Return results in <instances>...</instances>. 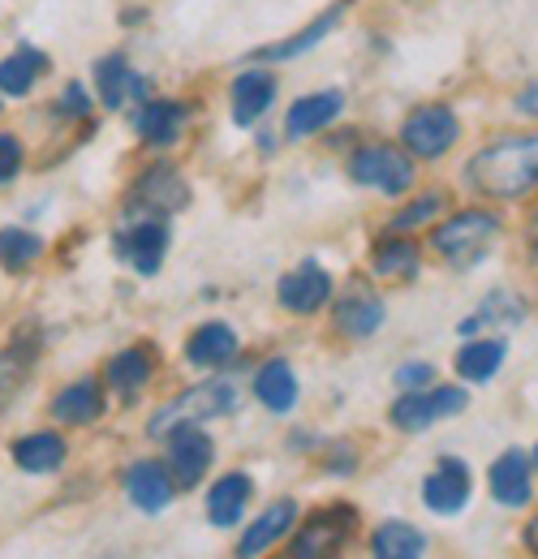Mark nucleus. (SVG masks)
Here are the masks:
<instances>
[{"label":"nucleus","instance_id":"nucleus-25","mask_svg":"<svg viewBox=\"0 0 538 559\" xmlns=\"http://www.w3.org/2000/svg\"><path fill=\"white\" fill-rule=\"evenodd\" d=\"M13 461L17 469L26 474H57L66 465V439L52 435V430H35V435H22L13 443Z\"/></svg>","mask_w":538,"mask_h":559},{"label":"nucleus","instance_id":"nucleus-21","mask_svg":"<svg viewBox=\"0 0 538 559\" xmlns=\"http://www.w3.org/2000/svg\"><path fill=\"white\" fill-rule=\"evenodd\" d=\"M250 490H255V483L246 474H224L220 483H211V490H207V521L215 530L237 525L246 503H250Z\"/></svg>","mask_w":538,"mask_h":559},{"label":"nucleus","instance_id":"nucleus-23","mask_svg":"<svg viewBox=\"0 0 538 559\" xmlns=\"http://www.w3.org/2000/svg\"><path fill=\"white\" fill-rule=\"evenodd\" d=\"M332 319H337V332L353 336V341H366V336H375L384 328L388 310H384V301L375 293H349V297L337 301V314Z\"/></svg>","mask_w":538,"mask_h":559},{"label":"nucleus","instance_id":"nucleus-43","mask_svg":"<svg viewBox=\"0 0 538 559\" xmlns=\"http://www.w3.org/2000/svg\"><path fill=\"white\" fill-rule=\"evenodd\" d=\"M530 456H535V469H538V448H535V452H530Z\"/></svg>","mask_w":538,"mask_h":559},{"label":"nucleus","instance_id":"nucleus-14","mask_svg":"<svg viewBox=\"0 0 538 559\" xmlns=\"http://www.w3.org/2000/svg\"><path fill=\"white\" fill-rule=\"evenodd\" d=\"M340 112H344V95H340V91H315V95H302V99L289 108V117H284V134H289L293 142L311 139V134L328 130Z\"/></svg>","mask_w":538,"mask_h":559},{"label":"nucleus","instance_id":"nucleus-33","mask_svg":"<svg viewBox=\"0 0 538 559\" xmlns=\"http://www.w3.org/2000/svg\"><path fill=\"white\" fill-rule=\"evenodd\" d=\"M142 82L134 78V70L126 66V57L121 52H113V57H100L95 61V91H100V104L104 108H121L126 104V95L138 91Z\"/></svg>","mask_w":538,"mask_h":559},{"label":"nucleus","instance_id":"nucleus-16","mask_svg":"<svg viewBox=\"0 0 538 559\" xmlns=\"http://www.w3.org/2000/svg\"><path fill=\"white\" fill-rule=\"evenodd\" d=\"M517 323H526V301H522L517 293H508V288H491L470 319H461L457 332H461L466 341H473V336L487 332V328H517Z\"/></svg>","mask_w":538,"mask_h":559},{"label":"nucleus","instance_id":"nucleus-11","mask_svg":"<svg viewBox=\"0 0 538 559\" xmlns=\"http://www.w3.org/2000/svg\"><path fill=\"white\" fill-rule=\"evenodd\" d=\"M487 487H491V499L500 508H526L535 499V456L526 452H500L491 474H487Z\"/></svg>","mask_w":538,"mask_h":559},{"label":"nucleus","instance_id":"nucleus-37","mask_svg":"<svg viewBox=\"0 0 538 559\" xmlns=\"http://www.w3.org/2000/svg\"><path fill=\"white\" fill-rule=\"evenodd\" d=\"M435 379V366H426V361H405L401 370H397V388L401 392H418V388H426Z\"/></svg>","mask_w":538,"mask_h":559},{"label":"nucleus","instance_id":"nucleus-10","mask_svg":"<svg viewBox=\"0 0 538 559\" xmlns=\"http://www.w3.org/2000/svg\"><path fill=\"white\" fill-rule=\"evenodd\" d=\"M473 495V474L461 456H444L435 465V474L422 483V503L440 516H457Z\"/></svg>","mask_w":538,"mask_h":559},{"label":"nucleus","instance_id":"nucleus-38","mask_svg":"<svg viewBox=\"0 0 538 559\" xmlns=\"http://www.w3.org/2000/svg\"><path fill=\"white\" fill-rule=\"evenodd\" d=\"M57 112H61V117H86V112H91V99H86V91H82L78 82H69L66 86V95H61Z\"/></svg>","mask_w":538,"mask_h":559},{"label":"nucleus","instance_id":"nucleus-8","mask_svg":"<svg viewBox=\"0 0 538 559\" xmlns=\"http://www.w3.org/2000/svg\"><path fill=\"white\" fill-rule=\"evenodd\" d=\"M168 469L182 487H199V478L211 469L215 461V443L211 435L202 430V421H186V426H173L168 430Z\"/></svg>","mask_w":538,"mask_h":559},{"label":"nucleus","instance_id":"nucleus-34","mask_svg":"<svg viewBox=\"0 0 538 559\" xmlns=\"http://www.w3.org/2000/svg\"><path fill=\"white\" fill-rule=\"evenodd\" d=\"M44 254V241L26 228H0V267L4 272H26Z\"/></svg>","mask_w":538,"mask_h":559},{"label":"nucleus","instance_id":"nucleus-31","mask_svg":"<svg viewBox=\"0 0 538 559\" xmlns=\"http://www.w3.org/2000/svg\"><path fill=\"white\" fill-rule=\"evenodd\" d=\"M151 374H155V361L147 349H126L108 361V383L121 401H134L138 392L151 383Z\"/></svg>","mask_w":538,"mask_h":559},{"label":"nucleus","instance_id":"nucleus-36","mask_svg":"<svg viewBox=\"0 0 538 559\" xmlns=\"http://www.w3.org/2000/svg\"><path fill=\"white\" fill-rule=\"evenodd\" d=\"M22 173V142L13 134H0V186H9Z\"/></svg>","mask_w":538,"mask_h":559},{"label":"nucleus","instance_id":"nucleus-22","mask_svg":"<svg viewBox=\"0 0 538 559\" xmlns=\"http://www.w3.org/2000/svg\"><path fill=\"white\" fill-rule=\"evenodd\" d=\"M297 521V503L293 499H276L268 512L242 534V543H237V559H259L268 551L276 538H284L289 534V525Z\"/></svg>","mask_w":538,"mask_h":559},{"label":"nucleus","instance_id":"nucleus-6","mask_svg":"<svg viewBox=\"0 0 538 559\" xmlns=\"http://www.w3.org/2000/svg\"><path fill=\"white\" fill-rule=\"evenodd\" d=\"M461 139V117L448 108V104H422L405 117L401 126V142L409 155L418 159H440L448 155Z\"/></svg>","mask_w":538,"mask_h":559},{"label":"nucleus","instance_id":"nucleus-30","mask_svg":"<svg viewBox=\"0 0 538 559\" xmlns=\"http://www.w3.org/2000/svg\"><path fill=\"white\" fill-rule=\"evenodd\" d=\"M52 414H57V421H66V426H86V421H95L104 414V388H100L95 379L69 383L66 392H57Z\"/></svg>","mask_w":538,"mask_h":559},{"label":"nucleus","instance_id":"nucleus-5","mask_svg":"<svg viewBox=\"0 0 538 559\" xmlns=\"http://www.w3.org/2000/svg\"><path fill=\"white\" fill-rule=\"evenodd\" d=\"M237 409V388L233 383H220V379H211V383H199V388H186L177 401H168L155 418L147 421V435H155V439H164V430H173V426H186V421H211V418H229Z\"/></svg>","mask_w":538,"mask_h":559},{"label":"nucleus","instance_id":"nucleus-4","mask_svg":"<svg viewBox=\"0 0 538 559\" xmlns=\"http://www.w3.org/2000/svg\"><path fill=\"white\" fill-rule=\"evenodd\" d=\"M353 530H358V508L332 503V508L306 516V525L289 543L284 559H344V547H349Z\"/></svg>","mask_w":538,"mask_h":559},{"label":"nucleus","instance_id":"nucleus-40","mask_svg":"<svg viewBox=\"0 0 538 559\" xmlns=\"http://www.w3.org/2000/svg\"><path fill=\"white\" fill-rule=\"evenodd\" d=\"M332 474H353V448H337V456H332Z\"/></svg>","mask_w":538,"mask_h":559},{"label":"nucleus","instance_id":"nucleus-19","mask_svg":"<svg viewBox=\"0 0 538 559\" xmlns=\"http://www.w3.org/2000/svg\"><path fill=\"white\" fill-rule=\"evenodd\" d=\"M182 126H186V104L177 99H147L134 117V130L151 146H173L182 139Z\"/></svg>","mask_w":538,"mask_h":559},{"label":"nucleus","instance_id":"nucleus-2","mask_svg":"<svg viewBox=\"0 0 538 559\" xmlns=\"http://www.w3.org/2000/svg\"><path fill=\"white\" fill-rule=\"evenodd\" d=\"M495 237H500V215L487 207H466V211H457V215H448V219L431 233V246L444 254L448 267L466 272V267L482 263V259L491 254Z\"/></svg>","mask_w":538,"mask_h":559},{"label":"nucleus","instance_id":"nucleus-9","mask_svg":"<svg viewBox=\"0 0 538 559\" xmlns=\"http://www.w3.org/2000/svg\"><path fill=\"white\" fill-rule=\"evenodd\" d=\"M190 203V186L182 181V173L177 168H168V164H155V168H147L142 177L134 181V190H130V211H151V215H173V211H182Z\"/></svg>","mask_w":538,"mask_h":559},{"label":"nucleus","instance_id":"nucleus-42","mask_svg":"<svg viewBox=\"0 0 538 559\" xmlns=\"http://www.w3.org/2000/svg\"><path fill=\"white\" fill-rule=\"evenodd\" d=\"M530 259L538 263V215L530 219Z\"/></svg>","mask_w":538,"mask_h":559},{"label":"nucleus","instance_id":"nucleus-28","mask_svg":"<svg viewBox=\"0 0 538 559\" xmlns=\"http://www.w3.org/2000/svg\"><path fill=\"white\" fill-rule=\"evenodd\" d=\"M504 357H508V341L473 336V341H466L461 353H457V374H461L466 383H491V379L500 374Z\"/></svg>","mask_w":538,"mask_h":559},{"label":"nucleus","instance_id":"nucleus-32","mask_svg":"<svg viewBox=\"0 0 538 559\" xmlns=\"http://www.w3.org/2000/svg\"><path fill=\"white\" fill-rule=\"evenodd\" d=\"M44 73H48V57H44L39 48H26V44H22L13 57L0 61V91H4V95H26Z\"/></svg>","mask_w":538,"mask_h":559},{"label":"nucleus","instance_id":"nucleus-24","mask_svg":"<svg viewBox=\"0 0 538 559\" xmlns=\"http://www.w3.org/2000/svg\"><path fill=\"white\" fill-rule=\"evenodd\" d=\"M255 401L264 409H271V414H293V405H297V374H293L289 361L271 357L268 366L255 374Z\"/></svg>","mask_w":538,"mask_h":559},{"label":"nucleus","instance_id":"nucleus-7","mask_svg":"<svg viewBox=\"0 0 538 559\" xmlns=\"http://www.w3.org/2000/svg\"><path fill=\"white\" fill-rule=\"evenodd\" d=\"M470 405V396H466V388H431V392H401L397 401H393V426L397 430H426L431 421H444V418H457L461 409Z\"/></svg>","mask_w":538,"mask_h":559},{"label":"nucleus","instance_id":"nucleus-13","mask_svg":"<svg viewBox=\"0 0 538 559\" xmlns=\"http://www.w3.org/2000/svg\"><path fill=\"white\" fill-rule=\"evenodd\" d=\"M117 250H121V259L134 267L138 276H155L164 254H168V228L160 219H138L134 228L121 233Z\"/></svg>","mask_w":538,"mask_h":559},{"label":"nucleus","instance_id":"nucleus-1","mask_svg":"<svg viewBox=\"0 0 538 559\" xmlns=\"http://www.w3.org/2000/svg\"><path fill=\"white\" fill-rule=\"evenodd\" d=\"M466 181L473 194L495 203H517L538 190V134H513L482 151H473L466 164Z\"/></svg>","mask_w":538,"mask_h":559},{"label":"nucleus","instance_id":"nucleus-18","mask_svg":"<svg viewBox=\"0 0 538 559\" xmlns=\"http://www.w3.org/2000/svg\"><path fill=\"white\" fill-rule=\"evenodd\" d=\"M229 99H233V121H237V126H255L271 108V99H276V78H271L268 70L237 73Z\"/></svg>","mask_w":538,"mask_h":559},{"label":"nucleus","instance_id":"nucleus-27","mask_svg":"<svg viewBox=\"0 0 538 559\" xmlns=\"http://www.w3.org/2000/svg\"><path fill=\"white\" fill-rule=\"evenodd\" d=\"M371 272L384 280L418 276V246H413V237H405V233L379 237L375 250H371Z\"/></svg>","mask_w":538,"mask_h":559},{"label":"nucleus","instance_id":"nucleus-12","mask_svg":"<svg viewBox=\"0 0 538 559\" xmlns=\"http://www.w3.org/2000/svg\"><path fill=\"white\" fill-rule=\"evenodd\" d=\"M276 297L289 314H315L332 301V276L319 267V263H302L293 272H284L276 284Z\"/></svg>","mask_w":538,"mask_h":559},{"label":"nucleus","instance_id":"nucleus-39","mask_svg":"<svg viewBox=\"0 0 538 559\" xmlns=\"http://www.w3.org/2000/svg\"><path fill=\"white\" fill-rule=\"evenodd\" d=\"M513 104H517V112H522V117H535L538 121V78L530 82V86H522V91H517V99H513Z\"/></svg>","mask_w":538,"mask_h":559},{"label":"nucleus","instance_id":"nucleus-15","mask_svg":"<svg viewBox=\"0 0 538 559\" xmlns=\"http://www.w3.org/2000/svg\"><path fill=\"white\" fill-rule=\"evenodd\" d=\"M126 495L138 512H164L173 503V474L160 461H134L126 469Z\"/></svg>","mask_w":538,"mask_h":559},{"label":"nucleus","instance_id":"nucleus-35","mask_svg":"<svg viewBox=\"0 0 538 559\" xmlns=\"http://www.w3.org/2000/svg\"><path fill=\"white\" fill-rule=\"evenodd\" d=\"M444 203H448V199H444L440 190H431V194H422V199H413L409 207L397 211L388 228H393V233H409V228H418V224H426L431 215H440V211H444Z\"/></svg>","mask_w":538,"mask_h":559},{"label":"nucleus","instance_id":"nucleus-3","mask_svg":"<svg viewBox=\"0 0 538 559\" xmlns=\"http://www.w3.org/2000/svg\"><path fill=\"white\" fill-rule=\"evenodd\" d=\"M349 177L366 190H379L388 199H401L413 186V159L401 146H388V142H366L349 155Z\"/></svg>","mask_w":538,"mask_h":559},{"label":"nucleus","instance_id":"nucleus-41","mask_svg":"<svg viewBox=\"0 0 538 559\" xmlns=\"http://www.w3.org/2000/svg\"><path fill=\"white\" fill-rule=\"evenodd\" d=\"M526 547H530V556H538V512L530 516V525H526Z\"/></svg>","mask_w":538,"mask_h":559},{"label":"nucleus","instance_id":"nucleus-29","mask_svg":"<svg viewBox=\"0 0 538 559\" xmlns=\"http://www.w3.org/2000/svg\"><path fill=\"white\" fill-rule=\"evenodd\" d=\"M35 357H39V341L22 328V336H13V341L0 349V401H9L13 392H22V383H26L31 370H35Z\"/></svg>","mask_w":538,"mask_h":559},{"label":"nucleus","instance_id":"nucleus-20","mask_svg":"<svg viewBox=\"0 0 538 559\" xmlns=\"http://www.w3.org/2000/svg\"><path fill=\"white\" fill-rule=\"evenodd\" d=\"M237 349H242V341H237V332L229 323H202V328L190 332V341H186L190 366H202V370H215V366L233 361Z\"/></svg>","mask_w":538,"mask_h":559},{"label":"nucleus","instance_id":"nucleus-26","mask_svg":"<svg viewBox=\"0 0 538 559\" xmlns=\"http://www.w3.org/2000/svg\"><path fill=\"white\" fill-rule=\"evenodd\" d=\"M371 556L375 559H422L426 556V534L409 521H384L371 534Z\"/></svg>","mask_w":538,"mask_h":559},{"label":"nucleus","instance_id":"nucleus-17","mask_svg":"<svg viewBox=\"0 0 538 559\" xmlns=\"http://www.w3.org/2000/svg\"><path fill=\"white\" fill-rule=\"evenodd\" d=\"M344 9H349V0H340V4H328L306 31H297L293 39H280V44H268V48H259L250 61H293V57H302V52H311L315 44H324L328 35H332V26H340V17H344Z\"/></svg>","mask_w":538,"mask_h":559}]
</instances>
